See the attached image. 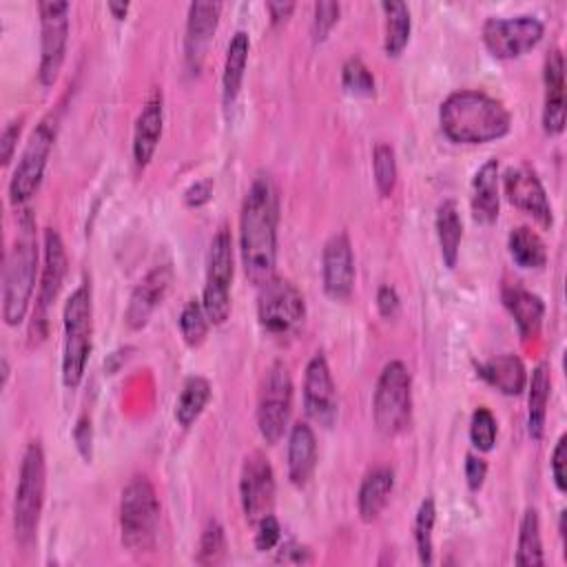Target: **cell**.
Returning a JSON list of instances; mask_svg holds the SVG:
<instances>
[{
	"label": "cell",
	"mask_w": 567,
	"mask_h": 567,
	"mask_svg": "<svg viewBox=\"0 0 567 567\" xmlns=\"http://www.w3.org/2000/svg\"><path fill=\"white\" fill-rule=\"evenodd\" d=\"M279 197L272 179L257 175L241 202L239 213V257L244 272L257 288L275 275L277 266Z\"/></svg>",
	"instance_id": "cell-1"
},
{
	"label": "cell",
	"mask_w": 567,
	"mask_h": 567,
	"mask_svg": "<svg viewBox=\"0 0 567 567\" xmlns=\"http://www.w3.org/2000/svg\"><path fill=\"white\" fill-rule=\"evenodd\" d=\"M439 124L454 144H487L509 133L512 113L485 91L461 89L441 102Z\"/></svg>",
	"instance_id": "cell-2"
},
{
	"label": "cell",
	"mask_w": 567,
	"mask_h": 567,
	"mask_svg": "<svg viewBox=\"0 0 567 567\" xmlns=\"http://www.w3.org/2000/svg\"><path fill=\"white\" fill-rule=\"evenodd\" d=\"M38 241L35 224L24 210L18 221V235L7 248L2 268V319L7 326H18L29 312L38 275Z\"/></svg>",
	"instance_id": "cell-3"
},
{
	"label": "cell",
	"mask_w": 567,
	"mask_h": 567,
	"mask_svg": "<svg viewBox=\"0 0 567 567\" xmlns=\"http://www.w3.org/2000/svg\"><path fill=\"white\" fill-rule=\"evenodd\" d=\"M47 487V461L40 441H31L22 454L13 496V534L20 547H31L38 536Z\"/></svg>",
	"instance_id": "cell-4"
},
{
	"label": "cell",
	"mask_w": 567,
	"mask_h": 567,
	"mask_svg": "<svg viewBox=\"0 0 567 567\" xmlns=\"http://www.w3.org/2000/svg\"><path fill=\"white\" fill-rule=\"evenodd\" d=\"M93 332L91 284L82 281L64 303V346H62V383L78 388L82 383Z\"/></svg>",
	"instance_id": "cell-5"
},
{
	"label": "cell",
	"mask_w": 567,
	"mask_h": 567,
	"mask_svg": "<svg viewBox=\"0 0 567 567\" xmlns=\"http://www.w3.org/2000/svg\"><path fill=\"white\" fill-rule=\"evenodd\" d=\"M159 498L146 476L126 483L120 498V534L122 545L131 551H148L157 538Z\"/></svg>",
	"instance_id": "cell-6"
},
{
	"label": "cell",
	"mask_w": 567,
	"mask_h": 567,
	"mask_svg": "<svg viewBox=\"0 0 567 567\" xmlns=\"http://www.w3.org/2000/svg\"><path fill=\"white\" fill-rule=\"evenodd\" d=\"M374 425L383 436L401 434L412 416V377L403 361H388L372 396Z\"/></svg>",
	"instance_id": "cell-7"
},
{
	"label": "cell",
	"mask_w": 567,
	"mask_h": 567,
	"mask_svg": "<svg viewBox=\"0 0 567 567\" xmlns=\"http://www.w3.org/2000/svg\"><path fill=\"white\" fill-rule=\"evenodd\" d=\"M257 319L266 334L286 341L295 337L306 319V301L299 288L284 277H270L257 292Z\"/></svg>",
	"instance_id": "cell-8"
},
{
	"label": "cell",
	"mask_w": 567,
	"mask_h": 567,
	"mask_svg": "<svg viewBox=\"0 0 567 567\" xmlns=\"http://www.w3.org/2000/svg\"><path fill=\"white\" fill-rule=\"evenodd\" d=\"M58 120H60L58 113L51 111L31 131L27 144L22 148V155L18 159V166L9 179L11 204L22 206L40 188V182L44 177V168H47L55 135H58Z\"/></svg>",
	"instance_id": "cell-9"
},
{
	"label": "cell",
	"mask_w": 567,
	"mask_h": 567,
	"mask_svg": "<svg viewBox=\"0 0 567 567\" xmlns=\"http://www.w3.org/2000/svg\"><path fill=\"white\" fill-rule=\"evenodd\" d=\"M235 275V250L233 237L226 226H219L210 239L206 284L202 306L213 326H221L230 315V286Z\"/></svg>",
	"instance_id": "cell-10"
},
{
	"label": "cell",
	"mask_w": 567,
	"mask_h": 567,
	"mask_svg": "<svg viewBox=\"0 0 567 567\" xmlns=\"http://www.w3.org/2000/svg\"><path fill=\"white\" fill-rule=\"evenodd\" d=\"M292 412V377L284 361H275L264 374L257 399V427L268 445L281 441Z\"/></svg>",
	"instance_id": "cell-11"
},
{
	"label": "cell",
	"mask_w": 567,
	"mask_h": 567,
	"mask_svg": "<svg viewBox=\"0 0 567 567\" xmlns=\"http://www.w3.org/2000/svg\"><path fill=\"white\" fill-rule=\"evenodd\" d=\"M66 248L58 230L47 228L42 237V268H40V286H38V297H35V308H33V319H31V330L29 337L31 341H42L47 337V326H49V310L55 303L64 275H66Z\"/></svg>",
	"instance_id": "cell-12"
},
{
	"label": "cell",
	"mask_w": 567,
	"mask_h": 567,
	"mask_svg": "<svg viewBox=\"0 0 567 567\" xmlns=\"http://www.w3.org/2000/svg\"><path fill=\"white\" fill-rule=\"evenodd\" d=\"M69 11L71 4L64 0H44L38 4L40 13V69L38 78L44 86L55 84L69 42Z\"/></svg>",
	"instance_id": "cell-13"
},
{
	"label": "cell",
	"mask_w": 567,
	"mask_h": 567,
	"mask_svg": "<svg viewBox=\"0 0 567 567\" xmlns=\"http://www.w3.org/2000/svg\"><path fill=\"white\" fill-rule=\"evenodd\" d=\"M545 27L536 16H514V18H487L481 29L485 49L496 60H514L532 51L543 40Z\"/></svg>",
	"instance_id": "cell-14"
},
{
	"label": "cell",
	"mask_w": 567,
	"mask_h": 567,
	"mask_svg": "<svg viewBox=\"0 0 567 567\" xmlns=\"http://www.w3.org/2000/svg\"><path fill=\"white\" fill-rule=\"evenodd\" d=\"M239 501L248 523L257 525L264 516L272 514L275 505V472L261 452H250L244 458L239 474Z\"/></svg>",
	"instance_id": "cell-15"
},
{
	"label": "cell",
	"mask_w": 567,
	"mask_h": 567,
	"mask_svg": "<svg viewBox=\"0 0 567 567\" xmlns=\"http://www.w3.org/2000/svg\"><path fill=\"white\" fill-rule=\"evenodd\" d=\"M303 410L321 427H332L339 416L337 385L323 352H315L303 374Z\"/></svg>",
	"instance_id": "cell-16"
},
{
	"label": "cell",
	"mask_w": 567,
	"mask_h": 567,
	"mask_svg": "<svg viewBox=\"0 0 567 567\" xmlns=\"http://www.w3.org/2000/svg\"><path fill=\"white\" fill-rule=\"evenodd\" d=\"M501 179H503V190H505L509 204H514L516 208H520L523 213L534 217L545 228H549L554 224L551 204L547 199L540 177L536 175V171L532 166H527V164L509 166Z\"/></svg>",
	"instance_id": "cell-17"
},
{
	"label": "cell",
	"mask_w": 567,
	"mask_h": 567,
	"mask_svg": "<svg viewBox=\"0 0 567 567\" xmlns=\"http://www.w3.org/2000/svg\"><path fill=\"white\" fill-rule=\"evenodd\" d=\"M354 252L348 233H334L326 244L321 252V284L323 292L332 301H346L350 299L354 290Z\"/></svg>",
	"instance_id": "cell-18"
},
{
	"label": "cell",
	"mask_w": 567,
	"mask_h": 567,
	"mask_svg": "<svg viewBox=\"0 0 567 567\" xmlns=\"http://www.w3.org/2000/svg\"><path fill=\"white\" fill-rule=\"evenodd\" d=\"M171 284H173V268L168 264L153 266L137 281V286L128 297V306L124 310V321L131 330H140L148 323L155 308L164 301Z\"/></svg>",
	"instance_id": "cell-19"
},
{
	"label": "cell",
	"mask_w": 567,
	"mask_h": 567,
	"mask_svg": "<svg viewBox=\"0 0 567 567\" xmlns=\"http://www.w3.org/2000/svg\"><path fill=\"white\" fill-rule=\"evenodd\" d=\"M221 2H193L188 7L186 33H184V60L190 73H197L204 64L208 44L217 31Z\"/></svg>",
	"instance_id": "cell-20"
},
{
	"label": "cell",
	"mask_w": 567,
	"mask_h": 567,
	"mask_svg": "<svg viewBox=\"0 0 567 567\" xmlns=\"http://www.w3.org/2000/svg\"><path fill=\"white\" fill-rule=\"evenodd\" d=\"M543 84V128L547 135H560L565 131V60L556 47L545 55Z\"/></svg>",
	"instance_id": "cell-21"
},
{
	"label": "cell",
	"mask_w": 567,
	"mask_h": 567,
	"mask_svg": "<svg viewBox=\"0 0 567 567\" xmlns=\"http://www.w3.org/2000/svg\"><path fill=\"white\" fill-rule=\"evenodd\" d=\"M162 124H164V97L159 89H153L148 97L144 100L135 128H133V159L137 168H144L162 137Z\"/></svg>",
	"instance_id": "cell-22"
},
{
	"label": "cell",
	"mask_w": 567,
	"mask_h": 567,
	"mask_svg": "<svg viewBox=\"0 0 567 567\" xmlns=\"http://www.w3.org/2000/svg\"><path fill=\"white\" fill-rule=\"evenodd\" d=\"M286 458L290 483L303 487L317 467V436L306 421H299L290 427Z\"/></svg>",
	"instance_id": "cell-23"
},
{
	"label": "cell",
	"mask_w": 567,
	"mask_h": 567,
	"mask_svg": "<svg viewBox=\"0 0 567 567\" xmlns=\"http://www.w3.org/2000/svg\"><path fill=\"white\" fill-rule=\"evenodd\" d=\"M501 299H503V306L507 308V312L512 315L518 332L523 339H529V337H536L538 330H540V323H543V317H545V303L543 299L523 288L520 284H507L503 286L501 290Z\"/></svg>",
	"instance_id": "cell-24"
},
{
	"label": "cell",
	"mask_w": 567,
	"mask_h": 567,
	"mask_svg": "<svg viewBox=\"0 0 567 567\" xmlns=\"http://www.w3.org/2000/svg\"><path fill=\"white\" fill-rule=\"evenodd\" d=\"M501 210L498 162L487 159L472 179V215L478 224H494Z\"/></svg>",
	"instance_id": "cell-25"
},
{
	"label": "cell",
	"mask_w": 567,
	"mask_h": 567,
	"mask_svg": "<svg viewBox=\"0 0 567 567\" xmlns=\"http://www.w3.org/2000/svg\"><path fill=\"white\" fill-rule=\"evenodd\" d=\"M476 374L507 396H518L527 388V370L516 354L492 357L476 365Z\"/></svg>",
	"instance_id": "cell-26"
},
{
	"label": "cell",
	"mask_w": 567,
	"mask_h": 567,
	"mask_svg": "<svg viewBox=\"0 0 567 567\" xmlns=\"http://www.w3.org/2000/svg\"><path fill=\"white\" fill-rule=\"evenodd\" d=\"M394 489V472L390 467H374L370 470L361 485H359V494H357V512L359 518L363 523H372L381 516V512L385 509L390 496Z\"/></svg>",
	"instance_id": "cell-27"
},
{
	"label": "cell",
	"mask_w": 567,
	"mask_h": 567,
	"mask_svg": "<svg viewBox=\"0 0 567 567\" xmlns=\"http://www.w3.org/2000/svg\"><path fill=\"white\" fill-rule=\"evenodd\" d=\"M248 51H250V38L246 31H235L228 49H226V58H224V71H221V100L224 106H230L241 89L244 82V71H246V62H248Z\"/></svg>",
	"instance_id": "cell-28"
},
{
	"label": "cell",
	"mask_w": 567,
	"mask_h": 567,
	"mask_svg": "<svg viewBox=\"0 0 567 567\" xmlns=\"http://www.w3.org/2000/svg\"><path fill=\"white\" fill-rule=\"evenodd\" d=\"M434 228H436V239H439L443 264L447 268H454L458 261L461 239H463V221H461V213H458V206L454 199H443L439 204L436 217H434Z\"/></svg>",
	"instance_id": "cell-29"
},
{
	"label": "cell",
	"mask_w": 567,
	"mask_h": 567,
	"mask_svg": "<svg viewBox=\"0 0 567 567\" xmlns=\"http://www.w3.org/2000/svg\"><path fill=\"white\" fill-rule=\"evenodd\" d=\"M549 392H551L549 368L545 363H540L532 370L529 394H527V432L534 441H540L543 432H545Z\"/></svg>",
	"instance_id": "cell-30"
},
{
	"label": "cell",
	"mask_w": 567,
	"mask_h": 567,
	"mask_svg": "<svg viewBox=\"0 0 567 567\" xmlns=\"http://www.w3.org/2000/svg\"><path fill=\"white\" fill-rule=\"evenodd\" d=\"M507 248L516 266L525 270H540L547 264V248L545 241L536 230L529 226H516L509 230Z\"/></svg>",
	"instance_id": "cell-31"
},
{
	"label": "cell",
	"mask_w": 567,
	"mask_h": 567,
	"mask_svg": "<svg viewBox=\"0 0 567 567\" xmlns=\"http://www.w3.org/2000/svg\"><path fill=\"white\" fill-rule=\"evenodd\" d=\"M381 11L385 13V38H383V51L388 58H396L403 53V49L410 42L412 31V18L405 2L399 0H385L381 2Z\"/></svg>",
	"instance_id": "cell-32"
},
{
	"label": "cell",
	"mask_w": 567,
	"mask_h": 567,
	"mask_svg": "<svg viewBox=\"0 0 567 567\" xmlns=\"http://www.w3.org/2000/svg\"><path fill=\"white\" fill-rule=\"evenodd\" d=\"M210 383L208 379L199 377V374H193L184 381L182 385V392L177 396V403H175V421L182 425V427H190L199 414L204 412L206 403L210 401Z\"/></svg>",
	"instance_id": "cell-33"
},
{
	"label": "cell",
	"mask_w": 567,
	"mask_h": 567,
	"mask_svg": "<svg viewBox=\"0 0 567 567\" xmlns=\"http://www.w3.org/2000/svg\"><path fill=\"white\" fill-rule=\"evenodd\" d=\"M516 565L523 567H540L545 565L543 540H540V518L534 507H527L518 527V543H516Z\"/></svg>",
	"instance_id": "cell-34"
},
{
	"label": "cell",
	"mask_w": 567,
	"mask_h": 567,
	"mask_svg": "<svg viewBox=\"0 0 567 567\" xmlns=\"http://www.w3.org/2000/svg\"><path fill=\"white\" fill-rule=\"evenodd\" d=\"M434 523H436V505H434V498L427 496L421 501V505L416 509V518H414V543H416L419 560L423 565H432V560H434L432 558Z\"/></svg>",
	"instance_id": "cell-35"
},
{
	"label": "cell",
	"mask_w": 567,
	"mask_h": 567,
	"mask_svg": "<svg viewBox=\"0 0 567 567\" xmlns=\"http://www.w3.org/2000/svg\"><path fill=\"white\" fill-rule=\"evenodd\" d=\"M177 323H179V332H182L186 346L199 348L206 341L210 321H208V315H206L202 301H197V299L186 301V306L179 312Z\"/></svg>",
	"instance_id": "cell-36"
},
{
	"label": "cell",
	"mask_w": 567,
	"mask_h": 567,
	"mask_svg": "<svg viewBox=\"0 0 567 567\" xmlns=\"http://www.w3.org/2000/svg\"><path fill=\"white\" fill-rule=\"evenodd\" d=\"M372 175L379 195L390 197L396 186V153L388 142H377L372 151Z\"/></svg>",
	"instance_id": "cell-37"
},
{
	"label": "cell",
	"mask_w": 567,
	"mask_h": 567,
	"mask_svg": "<svg viewBox=\"0 0 567 567\" xmlns=\"http://www.w3.org/2000/svg\"><path fill=\"white\" fill-rule=\"evenodd\" d=\"M226 549H228L226 532H224L219 520L210 518L204 525V529H202V536H199V543H197L195 563H199V565H217V563H221L226 558Z\"/></svg>",
	"instance_id": "cell-38"
},
{
	"label": "cell",
	"mask_w": 567,
	"mask_h": 567,
	"mask_svg": "<svg viewBox=\"0 0 567 567\" xmlns=\"http://www.w3.org/2000/svg\"><path fill=\"white\" fill-rule=\"evenodd\" d=\"M341 84L348 93L357 97H372L374 95V75L365 66L361 58H348L341 69Z\"/></svg>",
	"instance_id": "cell-39"
},
{
	"label": "cell",
	"mask_w": 567,
	"mask_h": 567,
	"mask_svg": "<svg viewBox=\"0 0 567 567\" xmlns=\"http://www.w3.org/2000/svg\"><path fill=\"white\" fill-rule=\"evenodd\" d=\"M498 423L489 408L478 405L470 419V441L478 452H489L496 443Z\"/></svg>",
	"instance_id": "cell-40"
},
{
	"label": "cell",
	"mask_w": 567,
	"mask_h": 567,
	"mask_svg": "<svg viewBox=\"0 0 567 567\" xmlns=\"http://www.w3.org/2000/svg\"><path fill=\"white\" fill-rule=\"evenodd\" d=\"M341 7L339 2H317L315 16H312V38L317 42L326 40V35L332 31V27L339 22Z\"/></svg>",
	"instance_id": "cell-41"
},
{
	"label": "cell",
	"mask_w": 567,
	"mask_h": 567,
	"mask_svg": "<svg viewBox=\"0 0 567 567\" xmlns=\"http://www.w3.org/2000/svg\"><path fill=\"white\" fill-rule=\"evenodd\" d=\"M255 527H257V532H255V549L257 551H270L281 543V525L275 514L264 516Z\"/></svg>",
	"instance_id": "cell-42"
},
{
	"label": "cell",
	"mask_w": 567,
	"mask_h": 567,
	"mask_svg": "<svg viewBox=\"0 0 567 567\" xmlns=\"http://www.w3.org/2000/svg\"><path fill=\"white\" fill-rule=\"evenodd\" d=\"M567 436L563 434L558 441H556V447L551 452V461H549V470H551V481L556 485V489L560 494L567 492Z\"/></svg>",
	"instance_id": "cell-43"
},
{
	"label": "cell",
	"mask_w": 567,
	"mask_h": 567,
	"mask_svg": "<svg viewBox=\"0 0 567 567\" xmlns=\"http://www.w3.org/2000/svg\"><path fill=\"white\" fill-rule=\"evenodd\" d=\"M73 441L75 447L80 452V456L84 458V463H91L93 458V425L89 416H80L75 427H73Z\"/></svg>",
	"instance_id": "cell-44"
},
{
	"label": "cell",
	"mask_w": 567,
	"mask_h": 567,
	"mask_svg": "<svg viewBox=\"0 0 567 567\" xmlns=\"http://www.w3.org/2000/svg\"><path fill=\"white\" fill-rule=\"evenodd\" d=\"M485 476H487V461L478 454H467L465 456V481H467V487L472 492H478L485 483Z\"/></svg>",
	"instance_id": "cell-45"
},
{
	"label": "cell",
	"mask_w": 567,
	"mask_h": 567,
	"mask_svg": "<svg viewBox=\"0 0 567 567\" xmlns=\"http://www.w3.org/2000/svg\"><path fill=\"white\" fill-rule=\"evenodd\" d=\"M20 131H22V117L11 120V122L4 126V131H2V137H0V159H2L4 166L11 162V157H13V153H16Z\"/></svg>",
	"instance_id": "cell-46"
},
{
	"label": "cell",
	"mask_w": 567,
	"mask_h": 567,
	"mask_svg": "<svg viewBox=\"0 0 567 567\" xmlns=\"http://www.w3.org/2000/svg\"><path fill=\"white\" fill-rule=\"evenodd\" d=\"M377 310L383 319H394L401 310V299H399V292L392 288V286H381L377 290Z\"/></svg>",
	"instance_id": "cell-47"
},
{
	"label": "cell",
	"mask_w": 567,
	"mask_h": 567,
	"mask_svg": "<svg viewBox=\"0 0 567 567\" xmlns=\"http://www.w3.org/2000/svg\"><path fill=\"white\" fill-rule=\"evenodd\" d=\"M210 197H213V182L210 179H199V182L190 184L184 190V204L188 208H199V206L208 204Z\"/></svg>",
	"instance_id": "cell-48"
},
{
	"label": "cell",
	"mask_w": 567,
	"mask_h": 567,
	"mask_svg": "<svg viewBox=\"0 0 567 567\" xmlns=\"http://www.w3.org/2000/svg\"><path fill=\"white\" fill-rule=\"evenodd\" d=\"M310 560V549L306 545H299L295 540H286L279 545V554H277V563H308Z\"/></svg>",
	"instance_id": "cell-49"
},
{
	"label": "cell",
	"mask_w": 567,
	"mask_h": 567,
	"mask_svg": "<svg viewBox=\"0 0 567 567\" xmlns=\"http://www.w3.org/2000/svg\"><path fill=\"white\" fill-rule=\"evenodd\" d=\"M266 9L270 13V22L279 24V22L290 18V13L295 11V2H268Z\"/></svg>",
	"instance_id": "cell-50"
},
{
	"label": "cell",
	"mask_w": 567,
	"mask_h": 567,
	"mask_svg": "<svg viewBox=\"0 0 567 567\" xmlns=\"http://www.w3.org/2000/svg\"><path fill=\"white\" fill-rule=\"evenodd\" d=\"M106 7L115 20H124L128 13V2H109Z\"/></svg>",
	"instance_id": "cell-51"
},
{
	"label": "cell",
	"mask_w": 567,
	"mask_h": 567,
	"mask_svg": "<svg viewBox=\"0 0 567 567\" xmlns=\"http://www.w3.org/2000/svg\"><path fill=\"white\" fill-rule=\"evenodd\" d=\"M7 381H9V363L7 359H2V385H7Z\"/></svg>",
	"instance_id": "cell-52"
}]
</instances>
